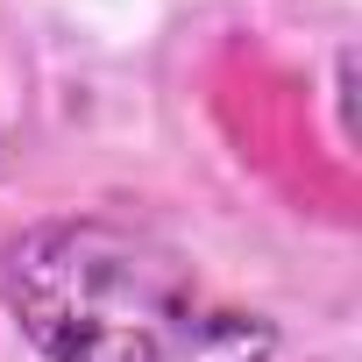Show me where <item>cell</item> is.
Instances as JSON below:
<instances>
[{
    "label": "cell",
    "mask_w": 362,
    "mask_h": 362,
    "mask_svg": "<svg viewBox=\"0 0 362 362\" xmlns=\"http://www.w3.org/2000/svg\"><path fill=\"white\" fill-rule=\"evenodd\" d=\"M0 298L50 362H270L277 327L221 298L177 249L114 221H43L0 263Z\"/></svg>",
    "instance_id": "6da1fadb"
}]
</instances>
